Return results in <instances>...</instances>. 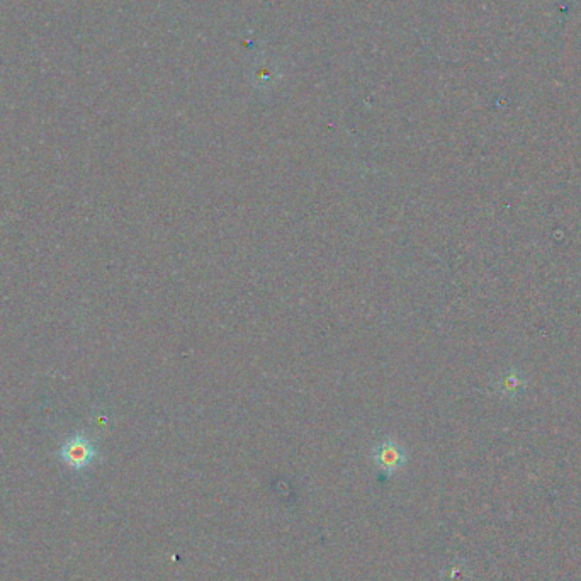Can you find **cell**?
Returning <instances> with one entry per match:
<instances>
[{
	"instance_id": "obj_1",
	"label": "cell",
	"mask_w": 581,
	"mask_h": 581,
	"mask_svg": "<svg viewBox=\"0 0 581 581\" xmlns=\"http://www.w3.org/2000/svg\"><path fill=\"white\" fill-rule=\"evenodd\" d=\"M372 461L382 473L391 476L406 465V450L395 439H384L372 449Z\"/></svg>"
},
{
	"instance_id": "obj_2",
	"label": "cell",
	"mask_w": 581,
	"mask_h": 581,
	"mask_svg": "<svg viewBox=\"0 0 581 581\" xmlns=\"http://www.w3.org/2000/svg\"><path fill=\"white\" fill-rule=\"evenodd\" d=\"M62 457L70 467L83 469L90 465L96 457V450L85 437H75L68 440L65 448L62 449Z\"/></svg>"
}]
</instances>
